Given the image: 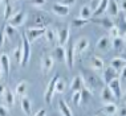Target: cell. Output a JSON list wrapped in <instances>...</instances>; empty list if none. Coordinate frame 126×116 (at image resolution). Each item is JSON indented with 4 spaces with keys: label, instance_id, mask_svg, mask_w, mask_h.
I'll use <instances>...</instances> for the list:
<instances>
[{
    "label": "cell",
    "instance_id": "cell-1",
    "mask_svg": "<svg viewBox=\"0 0 126 116\" xmlns=\"http://www.w3.org/2000/svg\"><path fill=\"white\" fill-rule=\"evenodd\" d=\"M82 77V75H81ZM82 81H84V86L88 88V90L90 91H93V90H96V88H101L104 87V82L101 81V78L96 75L94 73H86L85 75L82 77Z\"/></svg>",
    "mask_w": 126,
    "mask_h": 116
},
{
    "label": "cell",
    "instance_id": "cell-2",
    "mask_svg": "<svg viewBox=\"0 0 126 116\" xmlns=\"http://www.w3.org/2000/svg\"><path fill=\"white\" fill-rule=\"evenodd\" d=\"M49 23H50V19L48 17L47 13L37 12L33 15L32 21H31V26H33V28H47V25Z\"/></svg>",
    "mask_w": 126,
    "mask_h": 116
},
{
    "label": "cell",
    "instance_id": "cell-3",
    "mask_svg": "<svg viewBox=\"0 0 126 116\" xmlns=\"http://www.w3.org/2000/svg\"><path fill=\"white\" fill-rule=\"evenodd\" d=\"M45 32H47V28H33V26H29V28H27V30H25L24 37L31 42V41H35V40L39 38V37L44 36Z\"/></svg>",
    "mask_w": 126,
    "mask_h": 116
},
{
    "label": "cell",
    "instance_id": "cell-4",
    "mask_svg": "<svg viewBox=\"0 0 126 116\" xmlns=\"http://www.w3.org/2000/svg\"><path fill=\"white\" fill-rule=\"evenodd\" d=\"M21 50H23V56H21V63H20V66H27L29 62V58H31V44L24 36H23V40H21Z\"/></svg>",
    "mask_w": 126,
    "mask_h": 116
},
{
    "label": "cell",
    "instance_id": "cell-5",
    "mask_svg": "<svg viewBox=\"0 0 126 116\" xmlns=\"http://www.w3.org/2000/svg\"><path fill=\"white\" fill-rule=\"evenodd\" d=\"M59 74H54V77L50 79V82L48 83V87H47L45 95H44V99H45V103L50 104L53 100V95H54V87H56V82L59 81Z\"/></svg>",
    "mask_w": 126,
    "mask_h": 116
},
{
    "label": "cell",
    "instance_id": "cell-6",
    "mask_svg": "<svg viewBox=\"0 0 126 116\" xmlns=\"http://www.w3.org/2000/svg\"><path fill=\"white\" fill-rule=\"evenodd\" d=\"M106 86L110 88V91L113 93L115 99H121L122 94H124V90H122V83L120 79H113L111 82H109Z\"/></svg>",
    "mask_w": 126,
    "mask_h": 116
},
{
    "label": "cell",
    "instance_id": "cell-7",
    "mask_svg": "<svg viewBox=\"0 0 126 116\" xmlns=\"http://www.w3.org/2000/svg\"><path fill=\"white\" fill-rule=\"evenodd\" d=\"M74 57H76V54H74V44L68 41V45L65 47V62L69 69H72L74 66Z\"/></svg>",
    "mask_w": 126,
    "mask_h": 116
},
{
    "label": "cell",
    "instance_id": "cell-8",
    "mask_svg": "<svg viewBox=\"0 0 126 116\" xmlns=\"http://www.w3.org/2000/svg\"><path fill=\"white\" fill-rule=\"evenodd\" d=\"M25 17H27V13L24 11H20L15 15H12V17L8 20V25L13 26V28H17V26L23 25V23L25 21Z\"/></svg>",
    "mask_w": 126,
    "mask_h": 116
},
{
    "label": "cell",
    "instance_id": "cell-9",
    "mask_svg": "<svg viewBox=\"0 0 126 116\" xmlns=\"http://www.w3.org/2000/svg\"><path fill=\"white\" fill-rule=\"evenodd\" d=\"M0 70L5 77L9 75V70H11V59L7 53L0 54Z\"/></svg>",
    "mask_w": 126,
    "mask_h": 116
},
{
    "label": "cell",
    "instance_id": "cell-10",
    "mask_svg": "<svg viewBox=\"0 0 126 116\" xmlns=\"http://www.w3.org/2000/svg\"><path fill=\"white\" fill-rule=\"evenodd\" d=\"M120 73L121 71H117V70H114L113 67H106V70L104 71V84H108L109 82H111L113 79H118L120 78Z\"/></svg>",
    "mask_w": 126,
    "mask_h": 116
},
{
    "label": "cell",
    "instance_id": "cell-11",
    "mask_svg": "<svg viewBox=\"0 0 126 116\" xmlns=\"http://www.w3.org/2000/svg\"><path fill=\"white\" fill-rule=\"evenodd\" d=\"M69 28H61L59 30V33H57V42H59L60 46H65L68 44V41H69Z\"/></svg>",
    "mask_w": 126,
    "mask_h": 116
},
{
    "label": "cell",
    "instance_id": "cell-12",
    "mask_svg": "<svg viewBox=\"0 0 126 116\" xmlns=\"http://www.w3.org/2000/svg\"><path fill=\"white\" fill-rule=\"evenodd\" d=\"M53 58V61H59V62H65V46H60L57 45L56 47L53 49L52 52V56H50Z\"/></svg>",
    "mask_w": 126,
    "mask_h": 116
},
{
    "label": "cell",
    "instance_id": "cell-13",
    "mask_svg": "<svg viewBox=\"0 0 126 116\" xmlns=\"http://www.w3.org/2000/svg\"><path fill=\"white\" fill-rule=\"evenodd\" d=\"M88 46H89V40H88L86 37H81V38L76 42V45H74V54L84 53L85 50L88 49Z\"/></svg>",
    "mask_w": 126,
    "mask_h": 116
},
{
    "label": "cell",
    "instance_id": "cell-14",
    "mask_svg": "<svg viewBox=\"0 0 126 116\" xmlns=\"http://www.w3.org/2000/svg\"><path fill=\"white\" fill-rule=\"evenodd\" d=\"M100 96H101V99H102V102H105L106 104H108V103H113V102L115 100L113 93L110 91V88H109L108 86H104V87L101 88Z\"/></svg>",
    "mask_w": 126,
    "mask_h": 116
},
{
    "label": "cell",
    "instance_id": "cell-15",
    "mask_svg": "<svg viewBox=\"0 0 126 116\" xmlns=\"http://www.w3.org/2000/svg\"><path fill=\"white\" fill-rule=\"evenodd\" d=\"M53 65H54V61L50 56H44L41 58V70L44 71V74H48L53 69Z\"/></svg>",
    "mask_w": 126,
    "mask_h": 116
},
{
    "label": "cell",
    "instance_id": "cell-16",
    "mask_svg": "<svg viewBox=\"0 0 126 116\" xmlns=\"http://www.w3.org/2000/svg\"><path fill=\"white\" fill-rule=\"evenodd\" d=\"M90 21L100 24L102 28H106V29H111L113 26H115L113 20L110 17H106V16H105V17H98V19H90Z\"/></svg>",
    "mask_w": 126,
    "mask_h": 116
},
{
    "label": "cell",
    "instance_id": "cell-17",
    "mask_svg": "<svg viewBox=\"0 0 126 116\" xmlns=\"http://www.w3.org/2000/svg\"><path fill=\"white\" fill-rule=\"evenodd\" d=\"M108 16H118L120 15V7H118V1H114V0H108V7L106 11Z\"/></svg>",
    "mask_w": 126,
    "mask_h": 116
},
{
    "label": "cell",
    "instance_id": "cell-18",
    "mask_svg": "<svg viewBox=\"0 0 126 116\" xmlns=\"http://www.w3.org/2000/svg\"><path fill=\"white\" fill-rule=\"evenodd\" d=\"M52 9H53V12L56 13L57 16H66L68 13H69V7L68 5H64V4H61V3H53V5H52Z\"/></svg>",
    "mask_w": 126,
    "mask_h": 116
},
{
    "label": "cell",
    "instance_id": "cell-19",
    "mask_svg": "<svg viewBox=\"0 0 126 116\" xmlns=\"http://www.w3.org/2000/svg\"><path fill=\"white\" fill-rule=\"evenodd\" d=\"M125 66H126L125 58H120V57L111 58V61H110V67H113L114 70L122 71V70H125Z\"/></svg>",
    "mask_w": 126,
    "mask_h": 116
},
{
    "label": "cell",
    "instance_id": "cell-20",
    "mask_svg": "<svg viewBox=\"0 0 126 116\" xmlns=\"http://www.w3.org/2000/svg\"><path fill=\"white\" fill-rule=\"evenodd\" d=\"M84 81H82V77L81 75H76L72 79V83H70V90L73 91V93H76V91H81L84 88Z\"/></svg>",
    "mask_w": 126,
    "mask_h": 116
},
{
    "label": "cell",
    "instance_id": "cell-21",
    "mask_svg": "<svg viewBox=\"0 0 126 116\" xmlns=\"http://www.w3.org/2000/svg\"><path fill=\"white\" fill-rule=\"evenodd\" d=\"M20 103H21V110H23V112H24L27 116H31V112H32V102L29 100V98L23 96L21 100H20Z\"/></svg>",
    "mask_w": 126,
    "mask_h": 116
},
{
    "label": "cell",
    "instance_id": "cell-22",
    "mask_svg": "<svg viewBox=\"0 0 126 116\" xmlns=\"http://www.w3.org/2000/svg\"><path fill=\"white\" fill-rule=\"evenodd\" d=\"M104 66H105V63H104V59L101 57L93 56L90 58V67L93 70H102Z\"/></svg>",
    "mask_w": 126,
    "mask_h": 116
},
{
    "label": "cell",
    "instance_id": "cell-23",
    "mask_svg": "<svg viewBox=\"0 0 126 116\" xmlns=\"http://www.w3.org/2000/svg\"><path fill=\"white\" fill-rule=\"evenodd\" d=\"M110 45H111V40L106 36H102L101 38L98 40L96 46H97V49H100V50H108L109 47H110Z\"/></svg>",
    "mask_w": 126,
    "mask_h": 116
},
{
    "label": "cell",
    "instance_id": "cell-24",
    "mask_svg": "<svg viewBox=\"0 0 126 116\" xmlns=\"http://www.w3.org/2000/svg\"><path fill=\"white\" fill-rule=\"evenodd\" d=\"M59 110H60L63 116H73V112H72V110H70V107L66 104L65 100H63V99L59 102Z\"/></svg>",
    "mask_w": 126,
    "mask_h": 116
},
{
    "label": "cell",
    "instance_id": "cell-25",
    "mask_svg": "<svg viewBox=\"0 0 126 116\" xmlns=\"http://www.w3.org/2000/svg\"><path fill=\"white\" fill-rule=\"evenodd\" d=\"M106 7H108V0H101L100 4H98V7H97V9L92 13V16H94V17H100L101 15H104V13H105Z\"/></svg>",
    "mask_w": 126,
    "mask_h": 116
},
{
    "label": "cell",
    "instance_id": "cell-26",
    "mask_svg": "<svg viewBox=\"0 0 126 116\" xmlns=\"http://www.w3.org/2000/svg\"><path fill=\"white\" fill-rule=\"evenodd\" d=\"M101 112H104V114H106V115H115L118 112V108L114 103H108L101 108Z\"/></svg>",
    "mask_w": 126,
    "mask_h": 116
},
{
    "label": "cell",
    "instance_id": "cell-27",
    "mask_svg": "<svg viewBox=\"0 0 126 116\" xmlns=\"http://www.w3.org/2000/svg\"><path fill=\"white\" fill-rule=\"evenodd\" d=\"M4 100L8 107H13L15 105V94L11 90H5L4 91Z\"/></svg>",
    "mask_w": 126,
    "mask_h": 116
},
{
    "label": "cell",
    "instance_id": "cell-28",
    "mask_svg": "<svg viewBox=\"0 0 126 116\" xmlns=\"http://www.w3.org/2000/svg\"><path fill=\"white\" fill-rule=\"evenodd\" d=\"M125 45V38H122V37H115V38L111 40V47L115 50H121L122 47Z\"/></svg>",
    "mask_w": 126,
    "mask_h": 116
},
{
    "label": "cell",
    "instance_id": "cell-29",
    "mask_svg": "<svg viewBox=\"0 0 126 116\" xmlns=\"http://www.w3.org/2000/svg\"><path fill=\"white\" fill-rule=\"evenodd\" d=\"M80 19H84V20H90L92 19V11H90L89 5L81 7V9H80Z\"/></svg>",
    "mask_w": 126,
    "mask_h": 116
},
{
    "label": "cell",
    "instance_id": "cell-30",
    "mask_svg": "<svg viewBox=\"0 0 126 116\" xmlns=\"http://www.w3.org/2000/svg\"><path fill=\"white\" fill-rule=\"evenodd\" d=\"M4 19L5 20H9L12 17V12H13V3L11 1H4Z\"/></svg>",
    "mask_w": 126,
    "mask_h": 116
},
{
    "label": "cell",
    "instance_id": "cell-31",
    "mask_svg": "<svg viewBox=\"0 0 126 116\" xmlns=\"http://www.w3.org/2000/svg\"><path fill=\"white\" fill-rule=\"evenodd\" d=\"M109 38L110 40H113V38H115V37H122L124 38V32H121L120 30V26H113L111 29H109Z\"/></svg>",
    "mask_w": 126,
    "mask_h": 116
},
{
    "label": "cell",
    "instance_id": "cell-32",
    "mask_svg": "<svg viewBox=\"0 0 126 116\" xmlns=\"http://www.w3.org/2000/svg\"><path fill=\"white\" fill-rule=\"evenodd\" d=\"M27 86H28V84H27V82L25 81H21L20 82V83L17 84V86H16V94L19 95L20 98H23L25 95V93H27Z\"/></svg>",
    "mask_w": 126,
    "mask_h": 116
},
{
    "label": "cell",
    "instance_id": "cell-33",
    "mask_svg": "<svg viewBox=\"0 0 126 116\" xmlns=\"http://www.w3.org/2000/svg\"><path fill=\"white\" fill-rule=\"evenodd\" d=\"M66 90V83L64 79H60L56 82V87H54V93H59V94H63L64 91Z\"/></svg>",
    "mask_w": 126,
    "mask_h": 116
},
{
    "label": "cell",
    "instance_id": "cell-34",
    "mask_svg": "<svg viewBox=\"0 0 126 116\" xmlns=\"http://www.w3.org/2000/svg\"><path fill=\"white\" fill-rule=\"evenodd\" d=\"M90 20H84V19H80V17H76V19H73V21H72V25L74 26V28H77V29H80V28H82V26H85L88 23H89Z\"/></svg>",
    "mask_w": 126,
    "mask_h": 116
},
{
    "label": "cell",
    "instance_id": "cell-35",
    "mask_svg": "<svg viewBox=\"0 0 126 116\" xmlns=\"http://www.w3.org/2000/svg\"><path fill=\"white\" fill-rule=\"evenodd\" d=\"M21 56H23V50H21V44H20V45L13 50V58H15V61L17 62L19 66H20V63H21Z\"/></svg>",
    "mask_w": 126,
    "mask_h": 116
},
{
    "label": "cell",
    "instance_id": "cell-36",
    "mask_svg": "<svg viewBox=\"0 0 126 116\" xmlns=\"http://www.w3.org/2000/svg\"><path fill=\"white\" fill-rule=\"evenodd\" d=\"M45 38H47V41H48L49 44H53L54 42V40L57 38L56 37V33H54V30H52V29H48L47 28V32H45Z\"/></svg>",
    "mask_w": 126,
    "mask_h": 116
},
{
    "label": "cell",
    "instance_id": "cell-37",
    "mask_svg": "<svg viewBox=\"0 0 126 116\" xmlns=\"http://www.w3.org/2000/svg\"><path fill=\"white\" fill-rule=\"evenodd\" d=\"M4 36H8V37H12L16 35V28H13V26H11V25H8V24H7V25L4 26Z\"/></svg>",
    "mask_w": 126,
    "mask_h": 116
},
{
    "label": "cell",
    "instance_id": "cell-38",
    "mask_svg": "<svg viewBox=\"0 0 126 116\" xmlns=\"http://www.w3.org/2000/svg\"><path fill=\"white\" fill-rule=\"evenodd\" d=\"M80 94H81V102H82V100L84 102H88V100H89V98L92 96V93L88 90L86 87H84L82 90L80 91Z\"/></svg>",
    "mask_w": 126,
    "mask_h": 116
},
{
    "label": "cell",
    "instance_id": "cell-39",
    "mask_svg": "<svg viewBox=\"0 0 126 116\" xmlns=\"http://www.w3.org/2000/svg\"><path fill=\"white\" fill-rule=\"evenodd\" d=\"M72 102H73L76 105H80V104H81V94H80V91L73 93V95H72Z\"/></svg>",
    "mask_w": 126,
    "mask_h": 116
},
{
    "label": "cell",
    "instance_id": "cell-40",
    "mask_svg": "<svg viewBox=\"0 0 126 116\" xmlns=\"http://www.w3.org/2000/svg\"><path fill=\"white\" fill-rule=\"evenodd\" d=\"M98 4H100V1H96V0H93V1H90V5H89V8H90L92 13H93V12H94V11H96V9H97Z\"/></svg>",
    "mask_w": 126,
    "mask_h": 116
},
{
    "label": "cell",
    "instance_id": "cell-41",
    "mask_svg": "<svg viewBox=\"0 0 126 116\" xmlns=\"http://www.w3.org/2000/svg\"><path fill=\"white\" fill-rule=\"evenodd\" d=\"M0 116H8V108L4 105H0Z\"/></svg>",
    "mask_w": 126,
    "mask_h": 116
},
{
    "label": "cell",
    "instance_id": "cell-42",
    "mask_svg": "<svg viewBox=\"0 0 126 116\" xmlns=\"http://www.w3.org/2000/svg\"><path fill=\"white\" fill-rule=\"evenodd\" d=\"M44 4H45V0H33L32 1V5L35 7H43Z\"/></svg>",
    "mask_w": 126,
    "mask_h": 116
},
{
    "label": "cell",
    "instance_id": "cell-43",
    "mask_svg": "<svg viewBox=\"0 0 126 116\" xmlns=\"http://www.w3.org/2000/svg\"><path fill=\"white\" fill-rule=\"evenodd\" d=\"M4 38H5V36H4V29H0V47L3 46V44H4Z\"/></svg>",
    "mask_w": 126,
    "mask_h": 116
},
{
    "label": "cell",
    "instance_id": "cell-44",
    "mask_svg": "<svg viewBox=\"0 0 126 116\" xmlns=\"http://www.w3.org/2000/svg\"><path fill=\"white\" fill-rule=\"evenodd\" d=\"M33 116H47V110H44V108L43 110H39Z\"/></svg>",
    "mask_w": 126,
    "mask_h": 116
},
{
    "label": "cell",
    "instance_id": "cell-45",
    "mask_svg": "<svg viewBox=\"0 0 126 116\" xmlns=\"http://www.w3.org/2000/svg\"><path fill=\"white\" fill-rule=\"evenodd\" d=\"M4 91H5V87L3 83H0V95H4Z\"/></svg>",
    "mask_w": 126,
    "mask_h": 116
},
{
    "label": "cell",
    "instance_id": "cell-46",
    "mask_svg": "<svg viewBox=\"0 0 126 116\" xmlns=\"http://www.w3.org/2000/svg\"><path fill=\"white\" fill-rule=\"evenodd\" d=\"M125 108H121V110H120V116H125Z\"/></svg>",
    "mask_w": 126,
    "mask_h": 116
},
{
    "label": "cell",
    "instance_id": "cell-47",
    "mask_svg": "<svg viewBox=\"0 0 126 116\" xmlns=\"http://www.w3.org/2000/svg\"><path fill=\"white\" fill-rule=\"evenodd\" d=\"M1 75H3V73H1V70H0V78H1Z\"/></svg>",
    "mask_w": 126,
    "mask_h": 116
}]
</instances>
